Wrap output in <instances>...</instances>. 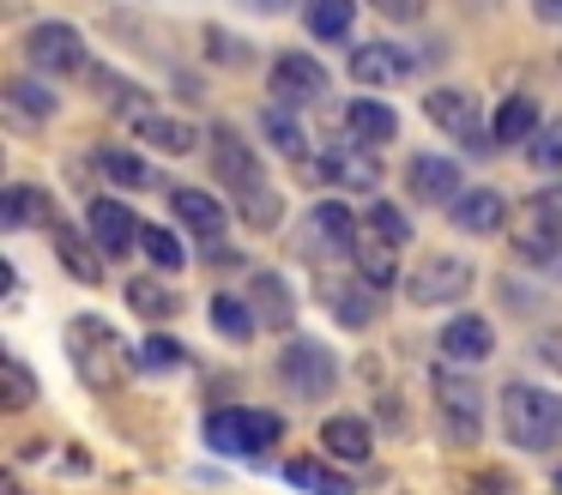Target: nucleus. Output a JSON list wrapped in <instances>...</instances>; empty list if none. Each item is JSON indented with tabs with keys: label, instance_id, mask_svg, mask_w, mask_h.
Here are the masks:
<instances>
[{
	"label": "nucleus",
	"instance_id": "nucleus-1",
	"mask_svg": "<svg viewBox=\"0 0 562 495\" xmlns=\"http://www.w3.org/2000/svg\"><path fill=\"white\" fill-rule=\"evenodd\" d=\"M502 429L526 453H550L562 441V398L532 381H508L502 386Z\"/></svg>",
	"mask_w": 562,
	"mask_h": 495
},
{
	"label": "nucleus",
	"instance_id": "nucleus-2",
	"mask_svg": "<svg viewBox=\"0 0 562 495\" xmlns=\"http://www.w3.org/2000/svg\"><path fill=\"white\" fill-rule=\"evenodd\" d=\"M67 357H74V374L91 393H115V386H122V338H115L98 314H79V320L67 326Z\"/></svg>",
	"mask_w": 562,
	"mask_h": 495
},
{
	"label": "nucleus",
	"instance_id": "nucleus-3",
	"mask_svg": "<svg viewBox=\"0 0 562 495\" xmlns=\"http://www.w3.org/2000/svg\"><path fill=\"white\" fill-rule=\"evenodd\" d=\"M429 393H436V417H441V429H448L453 447H472L477 435H484V393H477V381H465L453 362H441V369L429 374Z\"/></svg>",
	"mask_w": 562,
	"mask_h": 495
},
{
	"label": "nucleus",
	"instance_id": "nucleus-4",
	"mask_svg": "<svg viewBox=\"0 0 562 495\" xmlns=\"http://www.w3.org/2000/svg\"><path fill=\"white\" fill-rule=\"evenodd\" d=\"M284 435V423L272 417V410H255V405H231V410H212L206 417V441L218 447V453H267L272 441Z\"/></svg>",
	"mask_w": 562,
	"mask_h": 495
},
{
	"label": "nucleus",
	"instance_id": "nucleus-5",
	"mask_svg": "<svg viewBox=\"0 0 562 495\" xmlns=\"http://www.w3.org/2000/svg\"><path fill=\"white\" fill-rule=\"evenodd\" d=\"M279 374L296 398H321L339 381V362H333V350L315 345V338H291V345L279 350Z\"/></svg>",
	"mask_w": 562,
	"mask_h": 495
},
{
	"label": "nucleus",
	"instance_id": "nucleus-6",
	"mask_svg": "<svg viewBox=\"0 0 562 495\" xmlns=\"http://www.w3.org/2000/svg\"><path fill=\"white\" fill-rule=\"evenodd\" d=\"M405 290H412V302H424V308H436V302L448 308V302L472 296V266H465L460 254H429V260L405 278Z\"/></svg>",
	"mask_w": 562,
	"mask_h": 495
},
{
	"label": "nucleus",
	"instance_id": "nucleus-7",
	"mask_svg": "<svg viewBox=\"0 0 562 495\" xmlns=\"http://www.w3.org/2000/svg\"><path fill=\"white\" fill-rule=\"evenodd\" d=\"M25 60L37 72L67 79V72H86V43H79L74 24H31L25 31Z\"/></svg>",
	"mask_w": 562,
	"mask_h": 495
},
{
	"label": "nucleus",
	"instance_id": "nucleus-8",
	"mask_svg": "<svg viewBox=\"0 0 562 495\" xmlns=\"http://www.w3.org/2000/svg\"><path fill=\"white\" fill-rule=\"evenodd\" d=\"M424 115L436 121L441 133H453L460 145H472V151L496 145V127H484V115H477V103L465 91H429L424 97Z\"/></svg>",
	"mask_w": 562,
	"mask_h": 495
},
{
	"label": "nucleus",
	"instance_id": "nucleus-9",
	"mask_svg": "<svg viewBox=\"0 0 562 495\" xmlns=\"http://www.w3.org/2000/svg\"><path fill=\"white\" fill-rule=\"evenodd\" d=\"M212 164H218V181H224V188H236L243 200L267 188V176H260V157L248 151V145L236 139V127H224V121L212 127Z\"/></svg>",
	"mask_w": 562,
	"mask_h": 495
},
{
	"label": "nucleus",
	"instance_id": "nucleus-10",
	"mask_svg": "<svg viewBox=\"0 0 562 495\" xmlns=\"http://www.w3.org/2000/svg\"><path fill=\"white\" fill-rule=\"evenodd\" d=\"M441 357L453 362V369H465V362H484L490 350H496V333H490L484 314H453L448 326H441Z\"/></svg>",
	"mask_w": 562,
	"mask_h": 495
},
{
	"label": "nucleus",
	"instance_id": "nucleus-11",
	"mask_svg": "<svg viewBox=\"0 0 562 495\" xmlns=\"http://www.w3.org/2000/svg\"><path fill=\"white\" fill-rule=\"evenodd\" d=\"M321 176H327V181H339V188H357V193H369V188H381V157L369 151L363 139H351V145H333V151L321 157Z\"/></svg>",
	"mask_w": 562,
	"mask_h": 495
},
{
	"label": "nucleus",
	"instance_id": "nucleus-12",
	"mask_svg": "<svg viewBox=\"0 0 562 495\" xmlns=\"http://www.w3.org/2000/svg\"><path fill=\"white\" fill-rule=\"evenodd\" d=\"M351 79L357 85H405L412 79V55L400 43H363L351 55Z\"/></svg>",
	"mask_w": 562,
	"mask_h": 495
},
{
	"label": "nucleus",
	"instance_id": "nucleus-13",
	"mask_svg": "<svg viewBox=\"0 0 562 495\" xmlns=\"http://www.w3.org/2000/svg\"><path fill=\"white\" fill-rule=\"evenodd\" d=\"M86 229H91V241H98L103 254H127L139 241V224H134V212H127L122 200H91Z\"/></svg>",
	"mask_w": 562,
	"mask_h": 495
},
{
	"label": "nucleus",
	"instance_id": "nucleus-14",
	"mask_svg": "<svg viewBox=\"0 0 562 495\" xmlns=\"http://www.w3.org/2000/svg\"><path fill=\"white\" fill-rule=\"evenodd\" d=\"M321 91H327V72H321L308 55H279L272 60V97H279V103H315Z\"/></svg>",
	"mask_w": 562,
	"mask_h": 495
},
{
	"label": "nucleus",
	"instance_id": "nucleus-15",
	"mask_svg": "<svg viewBox=\"0 0 562 495\" xmlns=\"http://www.w3.org/2000/svg\"><path fill=\"white\" fill-rule=\"evenodd\" d=\"M405 181H412V200H429V205H436V200H460V164H453V157H436V151H424V157H417V164H412V176H405Z\"/></svg>",
	"mask_w": 562,
	"mask_h": 495
},
{
	"label": "nucleus",
	"instance_id": "nucleus-16",
	"mask_svg": "<svg viewBox=\"0 0 562 495\" xmlns=\"http://www.w3.org/2000/svg\"><path fill=\"white\" fill-rule=\"evenodd\" d=\"M453 224H460L465 236H490V229L508 224V200H502L496 188H465L460 200H453Z\"/></svg>",
	"mask_w": 562,
	"mask_h": 495
},
{
	"label": "nucleus",
	"instance_id": "nucleus-17",
	"mask_svg": "<svg viewBox=\"0 0 562 495\" xmlns=\"http://www.w3.org/2000/svg\"><path fill=\"white\" fill-rule=\"evenodd\" d=\"M345 127H351V139H363V145H387L393 133H400V115H393V103L357 97V103L345 109Z\"/></svg>",
	"mask_w": 562,
	"mask_h": 495
},
{
	"label": "nucleus",
	"instance_id": "nucleus-18",
	"mask_svg": "<svg viewBox=\"0 0 562 495\" xmlns=\"http://www.w3.org/2000/svg\"><path fill=\"white\" fill-rule=\"evenodd\" d=\"M134 133H139V139L151 145V151H170V157L194 151V139H200V133H194V121H176V115H151V109H146V115H134Z\"/></svg>",
	"mask_w": 562,
	"mask_h": 495
},
{
	"label": "nucleus",
	"instance_id": "nucleus-19",
	"mask_svg": "<svg viewBox=\"0 0 562 495\" xmlns=\"http://www.w3.org/2000/svg\"><path fill=\"white\" fill-rule=\"evenodd\" d=\"M0 224L7 229H25V224H55V200L43 188H25V181H19V188H7L0 193Z\"/></svg>",
	"mask_w": 562,
	"mask_h": 495
},
{
	"label": "nucleus",
	"instance_id": "nucleus-20",
	"mask_svg": "<svg viewBox=\"0 0 562 495\" xmlns=\"http://www.w3.org/2000/svg\"><path fill=\"white\" fill-rule=\"evenodd\" d=\"M170 205H176V217H182L194 236H206V241H218L224 236V205L212 200V193H200V188H176L170 193Z\"/></svg>",
	"mask_w": 562,
	"mask_h": 495
},
{
	"label": "nucleus",
	"instance_id": "nucleus-21",
	"mask_svg": "<svg viewBox=\"0 0 562 495\" xmlns=\"http://www.w3.org/2000/svg\"><path fill=\"white\" fill-rule=\"evenodd\" d=\"M514 254H520L526 266H538V272H550V278H562V229H550V224H526L520 229V241H514Z\"/></svg>",
	"mask_w": 562,
	"mask_h": 495
},
{
	"label": "nucleus",
	"instance_id": "nucleus-22",
	"mask_svg": "<svg viewBox=\"0 0 562 495\" xmlns=\"http://www.w3.org/2000/svg\"><path fill=\"white\" fill-rule=\"evenodd\" d=\"M351 260H357V272H363L375 290H387L393 272H400V260H393V241L375 236V229H363V236L351 241Z\"/></svg>",
	"mask_w": 562,
	"mask_h": 495
},
{
	"label": "nucleus",
	"instance_id": "nucleus-23",
	"mask_svg": "<svg viewBox=\"0 0 562 495\" xmlns=\"http://www.w3.org/2000/svg\"><path fill=\"white\" fill-rule=\"evenodd\" d=\"M321 441H327L333 459H351V465H363L369 447H375V441H369V423L363 417H327V423H321Z\"/></svg>",
	"mask_w": 562,
	"mask_h": 495
},
{
	"label": "nucleus",
	"instance_id": "nucleus-24",
	"mask_svg": "<svg viewBox=\"0 0 562 495\" xmlns=\"http://www.w3.org/2000/svg\"><path fill=\"white\" fill-rule=\"evenodd\" d=\"M315 241H333V248H351L357 241V224L339 200H321L315 212H308V254H315Z\"/></svg>",
	"mask_w": 562,
	"mask_h": 495
},
{
	"label": "nucleus",
	"instance_id": "nucleus-25",
	"mask_svg": "<svg viewBox=\"0 0 562 495\" xmlns=\"http://www.w3.org/2000/svg\"><path fill=\"white\" fill-rule=\"evenodd\" d=\"M327 302H333V314H339L345 326H369L375 320V284L369 278H357V284H327Z\"/></svg>",
	"mask_w": 562,
	"mask_h": 495
},
{
	"label": "nucleus",
	"instance_id": "nucleus-26",
	"mask_svg": "<svg viewBox=\"0 0 562 495\" xmlns=\"http://www.w3.org/2000/svg\"><path fill=\"white\" fill-rule=\"evenodd\" d=\"M351 19H357V0H308V12H303L308 36H321V43L351 36Z\"/></svg>",
	"mask_w": 562,
	"mask_h": 495
},
{
	"label": "nucleus",
	"instance_id": "nucleus-27",
	"mask_svg": "<svg viewBox=\"0 0 562 495\" xmlns=\"http://www.w3.org/2000/svg\"><path fill=\"white\" fill-rule=\"evenodd\" d=\"M538 133V103L532 97H508L496 109V145H532Z\"/></svg>",
	"mask_w": 562,
	"mask_h": 495
},
{
	"label": "nucleus",
	"instance_id": "nucleus-28",
	"mask_svg": "<svg viewBox=\"0 0 562 495\" xmlns=\"http://www.w3.org/2000/svg\"><path fill=\"white\" fill-rule=\"evenodd\" d=\"M255 314H260V326H291V290H284V278L279 272H255Z\"/></svg>",
	"mask_w": 562,
	"mask_h": 495
},
{
	"label": "nucleus",
	"instance_id": "nucleus-29",
	"mask_svg": "<svg viewBox=\"0 0 562 495\" xmlns=\"http://www.w3.org/2000/svg\"><path fill=\"white\" fill-rule=\"evenodd\" d=\"M127 302H134L139 320H170V314H182V296H176L170 284H151V278H134V284H127Z\"/></svg>",
	"mask_w": 562,
	"mask_h": 495
},
{
	"label": "nucleus",
	"instance_id": "nucleus-30",
	"mask_svg": "<svg viewBox=\"0 0 562 495\" xmlns=\"http://www.w3.org/2000/svg\"><path fill=\"white\" fill-rule=\"evenodd\" d=\"M284 477H291L296 490H308V495H351V483H345L339 471H327L321 459H308V453H296L291 465H284Z\"/></svg>",
	"mask_w": 562,
	"mask_h": 495
},
{
	"label": "nucleus",
	"instance_id": "nucleus-31",
	"mask_svg": "<svg viewBox=\"0 0 562 495\" xmlns=\"http://www.w3.org/2000/svg\"><path fill=\"white\" fill-rule=\"evenodd\" d=\"M55 241H61V266H67V272H74L79 284H98V278H103V260L91 254V241L79 236V229H67V224H55Z\"/></svg>",
	"mask_w": 562,
	"mask_h": 495
},
{
	"label": "nucleus",
	"instance_id": "nucleus-32",
	"mask_svg": "<svg viewBox=\"0 0 562 495\" xmlns=\"http://www.w3.org/2000/svg\"><path fill=\"white\" fill-rule=\"evenodd\" d=\"M7 109H13V121L37 127V121H49V115H55V97L43 91L37 79H13V85H7Z\"/></svg>",
	"mask_w": 562,
	"mask_h": 495
},
{
	"label": "nucleus",
	"instance_id": "nucleus-33",
	"mask_svg": "<svg viewBox=\"0 0 562 495\" xmlns=\"http://www.w3.org/2000/svg\"><path fill=\"white\" fill-rule=\"evenodd\" d=\"M91 157H98V169H103L110 181H122V188H151V181H158V176H151V164H146V157H134V151H115V145H98Z\"/></svg>",
	"mask_w": 562,
	"mask_h": 495
},
{
	"label": "nucleus",
	"instance_id": "nucleus-34",
	"mask_svg": "<svg viewBox=\"0 0 562 495\" xmlns=\"http://www.w3.org/2000/svg\"><path fill=\"white\" fill-rule=\"evenodd\" d=\"M212 326H218L224 338H248L260 326V314L248 308L243 296H212Z\"/></svg>",
	"mask_w": 562,
	"mask_h": 495
},
{
	"label": "nucleus",
	"instance_id": "nucleus-35",
	"mask_svg": "<svg viewBox=\"0 0 562 495\" xmlns=\"http://www.w3.org/2000/svg\"><path fill=\"white\" fill-rule=\"evenodd\" d=\"M260 127H267V139L279 145L284 157H303V151H308V139H303V127H296V115H284L279 103H272L267 115H260Z\"/></svg>",
	"mask_w": 562,
	"mask_h": 495
},
{
	"label": "nucleus",
	"instance_id": "nucleus-36",
	"mask_svg": "<svg viewBox=\"0 0 562 495\" xmlns=\"http://www.w3.org/2000/svg\"><path fill=\"white\" fill-rule=\"evenodd\" d=\"M526 157H532V169H544V176H562V121L538 127L532 145H526Z\"/></svg>",
	"mask_w": 562,
	"mask_h": 495
},
{
	"label": "nucleus",
	"instance_id": "nucleus-37",
	"mask_svg": "<svg viewBox=\"0 0 562 495\" xmlns=\"http://www.w3.org/2000/svg\"><path fill=\"white\" fill-rule=\"evenodd\" d=\"M363 229H375V236H387L393 248H400V241H412V224H405V212H400V205H387V200H375V205H369Z\"/></svg>",
	"mask_w": 562,
	"mask_h": 495
},
{
	"label": "nucleus",
	"instance_id": "nucleus-38",
	"mask_svg": "<svg viewBox=\"0 0 562 495\" xmlns=\"http://www.w3.org/2000/svg\"><path fill=\"white\" fill-rule=\"evenodd\" d=\"M139 248H146V260L151 266H164V272H176V266H182V241L170 236V229H139Z\"/></svg>",
	"mask_w": 562,
	"mask_h": 495
},
{
	"label": "nucleus",
	"instance_id": "nucleus-39",
	"mask_svg": "<svg viewBox=\"0 0 562 495\" xmlns=\"http://www.w3.org/2000/svg\"><path fill=\"white\" fill-rule=\"evenodd\" d=\"M134 362H139V369H151V374H158V369H176V362H182V345H176V338H164V333H151L146 345L134 350Z\"/></svg>",
	"mask_w": 562,
	"mask_h": 495
},
{
	"label": "nucleus",
	"instance_id": "nucleus-40",
	"mask_svg": "<svg viewBox=\"0 0 562 495\" xmlns=\"http://www.w3.org/2000/svg\"><path fill=\"white\" fill-rule=\"evenodd\" d=\"M31 398H37V381H31V369L19 357H7V410H25Z\"/></svg>",
	"mask_w": 562,
	"mask_h": 495
},
{
	"label": "nucleus",
	"instance_id": "nucleus-41",
	"mask_svg": "<svg viewBox=\"0 0 562 495\" xmlns=\"http://www.w3.org/2000/svg\"><path fill=\"white\" fill-rule=\"evenodd\" d=\"M369 7H375L381 19H393V24H417V19H424L429 0H369Z\"/></svg>",
	"mask_w": 562,
	"mask_h": 495
},
{
	"label": "nucleus",
	"instance_id": "nucleus-42",
	"mask_svg": "<svg viewBox=\"0 0 562 495\" xmlns=\"http://www.w3.org/2000/svg\"><path fill=\"white\" fill-rule=\"evenodd\" d=\"M206 43L218 48V60H224V67H243V60H248V43H231L224 31H206Z\"/></svg>",
	"mask_w": 562,
	"mask_h": 495
},
{
	"label": "nucleus",
	"instance_id": "nucleus-43",
	"mask_svg": "<svg viewBox=\"0 0 562 495\" xmlns=\"http://www.w3.org/2000/svg\"><path fill=\"white\" fill-rule=\"evenodd\" d=\"M472 495H514V477L508 471H484V477H472Z\"/></svg>",
	"mask_w": 562,
	"mask_h": 495
},
{
	"label": "nucleus",
	"instance_id": "nucleus-44",
	"mask_svg": "<svg viewBox=\"0 0 562 495\" xmlns=\"http://www.w3.org/2000/svg\"><path fill=\"white\" fill-rule=\"evenodd\" d=\"M538 357H544L550 369H562V326H557V333H544V345H538Z\"/></svg>",
	"mask_w": 562,
	"mask_h": 495
},
{
	"label": "nucleus",
	"instance_id": "nucleus-45",
	"mask_svg": "<svg viewBox=\"0 0 562 495\" xmlns=\"http://www.w3.org/2000/svg\"><path fill=\"white\" fill-rule=\"evenodd\" d=\"M532 12H538L544 24H562V0H532Z\"/></svg>",
	"mask_w": 562,
	"mask_h": 495
},
{
	"label": "nucleus",
	"instance_id": "nucleus-46",
	"mask_svg": "<svg viewBox=\"0 0 562 495\" xmlns=\"http://www.w3.org/2000/svg\"><path fill=\"white\" fill-rule=\"evenodd\" d=\"M243 7H255V12H284L291 0H243Z\"/></svg>",
	"mask_w": 562,
	"mask_h": 495
},
{
	"label": "nucleus",
	"instance_id": "nucleus-47",
	"mask_svg": "<svg viewBox=\"0 0 562 495\" xmlns=\"http://www.w3.org/2000/svg\"><path fill=\"white\" fill-rule=\"evenodd\" d=\"M557 495H562V471H557Z\"/></svg>",
	"mask_w": 562,
	"mask_h": 495
},
{
	"label": "nucleus",
	"instance_id": "nucleus-48",
	"mask_svg": "<svg viewBox=\"0 0 562 495\" xmlns=\"http://www.w3.org/2000/svg\"><path fill=\"white\" fill-rule=\"evenodd\" d=\"M490 7H496V0H490Z\"/></svg>",
	"mask_w": 562,
	"mask_h": 495
}]
</instances>
